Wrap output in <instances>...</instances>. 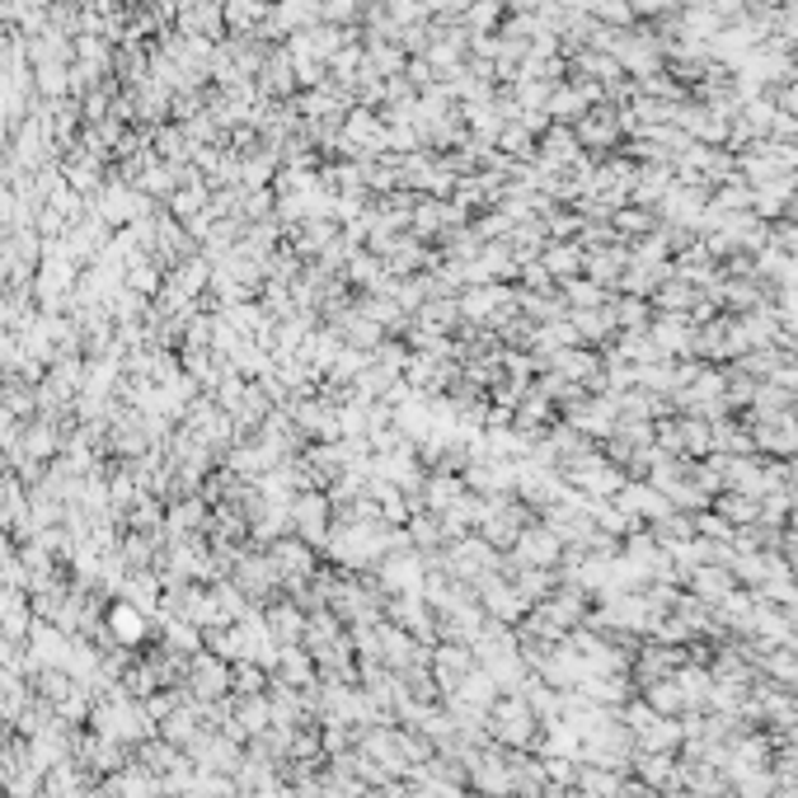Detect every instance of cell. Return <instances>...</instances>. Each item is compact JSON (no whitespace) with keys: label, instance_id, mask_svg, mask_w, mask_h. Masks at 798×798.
Here are the masks:
<instances>
[{"label":"cell","instance_id":"52a82bcc","mask_svg":"<svg viewBox=\"0 0 798 798\" xmlns=\"http://www.w3.org/2000/svg\"><path fill=\"white\" fill-rule=\"evenodd\" d=\"M522 550H526V559L545 564V559H554V536H550V540H545V536H526V540H522Z\"/></svg>","mask_w":798,"mask_h":798},{"label":"cell","instance_id":"9c48e42d","mask_svg":"<svg viewBox=\"0 0 798 798\" xmlns=\"http://www.w3.org/2000/svg\"><path fill=\"white\" fill-rule=\"evenodd\" d=\"M203 203V189H193V193H175V211L179 217H193V207Z\"/></svg>","mask_w":798,"mask_h":798},{"label":"cell","instance_id":"277c9868","mask_svg":"<svg viewBox=\"0 0 798 798\" xmlns=\"http://www.w3.org/2000/svg\"><path fill=\"white\" fill-rule=\"evenodd\" d=\"M193 691L203 695H226L231 691V672H226V662H217V658H193Z\"/></svg>","mask_w":798,"mask_h":798},{"label":"cell","instance_id":"ba28073f","mask_svg":"<svg viewBox=\"0 0 798 798\" xmlns=\"http://www.w3.org/2000/svg\"><path fill=\"white\" fill-rule=\"evenodd\" d=\"M723 512H729L733 522H751L757 512H751V498H723Z\"/></svg>","mask_w":798,"mask_h":798},{"label":"cell","instance_id":"3957f363","mask_svg":"<svg viewBox=\"0 0 798 798\" xmlns=\"http://www.w3.org/2000/svg\"><path fill=\"white\" fill-rule=\"evenodd\" d=\"M338 338H348V348H358V352H376L386 344V330H381L372 316H348L338 324Z\"/></svg>","mask_w":798,"mask_h":798},{"label":"cell","instance_id":"6da1fadb","mask_svg":"<svg viewBox=\"0 0 798 798\" xmlns=\"http://www.w3.org/2000/svg\"><path fill=\"white\" fill-rule=\"evenodd\" d=\"M292 522L306 531V540H324V531H330V493L320 489H306L292 498Z\"/></svg>","mask_w":798,"mask_h":798},{"label":"cell","instance_id":"8992f818","mask_svg":"<svg viewBox=\"0 0 798 798\" xmlns=\"http://www.w3.org/2000/svg\"><path fill=\"white\" fill-rule=\"evenodd\" d=\"M240 723H245L249 733H263L268 729V705L259 695H249V700H240Z\"/></svg>","mask_w":798,"mask_h":798},{"label":"cell","instance_id":"5b68a950","mask_svg":"<svg viewBox=\"0 0 798 798\" xmlns=\"http://www.w3.org/2000/svg\"><path fill=\"white\" fill-rule=\"evenodd\" d=\"M461 493H465V479L447 475V469H437V475L423 484V498H427V507H437V512L455 507V498H461Z\"/></svg>","mask_w":798,"mask_h":798},{"label":"cell","instance_id":"7a4b0ae2","mask_svg":"<svg viewBox=\"0 0 798 798\" xmlns=\"http://www.w3.org/2000/svg\"><path fill=\"white\" fill-rule=\"evenodd\" d=\"M108 630H113V639H118L123 648H137V644H146V639H151L146 610L132 606V602H118L108 610Z\"/></svg>","mask_w":798,"mask_h":798}]
</instances>
